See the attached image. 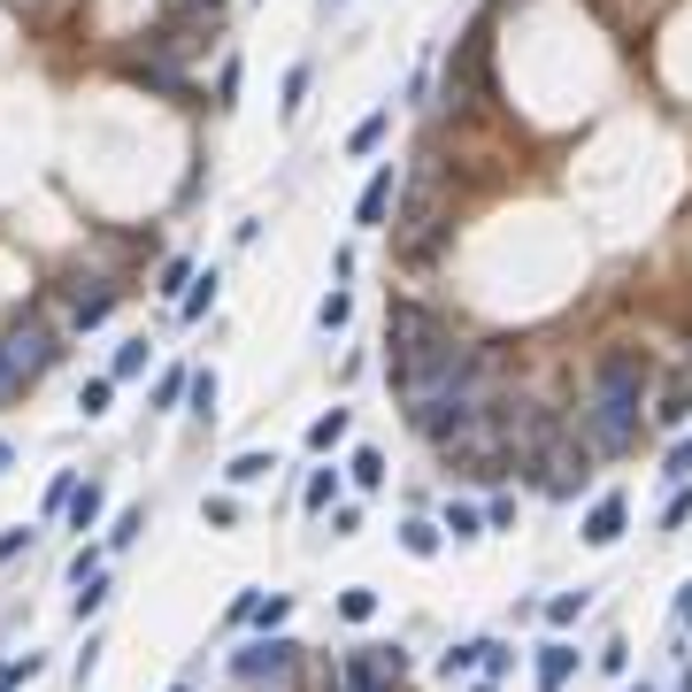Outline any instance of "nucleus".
I'll list each match as a JSON object with an SVG mask.
<instances>
[{
	"instance_id": "bb28decb",
	"label": "nucleus",
	"mask_w": 692,
	"mask_h": 692,
	"mask_svg": "<svg viewBox=\"0 0 692 692\" xmlns=\"http://www.w3.org/2000/svg\"><path fill=\"white\" fill-rule=\"evenodd\" d=\"M185 285H193V270H185V262H162V285H154V293H162V300H178V293H185Z\"/></svg>"
},
{
	"instance_id": "473e14b6",
	"label": "nucleus",
	"mask_w": 692,
	"mask_h": 692,
	"mask_svg": "<svg viewBox=\"0 0 692 692\" xmlns=\"http://www.w3.org/2000/svg\"><path fill=\"white\" fill-rule=\"evenodd\" d=\"M231 101H239V62L216 69V108H231Z\"/></svg>"
},
{
	"instance_id": "9b49d317",
	"label": "nucleus",
	"mask_w": 692,
	"mask_h": 692,
	"mask_svg": "<svg viewBox=\"0 0 692 692\" xmlns=\"http://www.w3.org/2000/svg\"><path fill=\"white\" fill-rule=\"evenodd\" d=\"M569 669H577V646H562V639H554V646H539V692H562V684H569Z\"/></svg>"
},
{
	"instance_id": "393cba45",
	"label": "nucleus",
	"mask_w": 692,
	"mask_h": 692,
	"mask_svg": "<svg viewBox=\"0 0 692 692\" xmlns=\"http://www.w3.org/2000/svg\"><path fill=\"white\" fill-rule=\"evenodd\" d=\"M101 600H108V577H77V616H93Z\"/></svg>"
},
{
	"instance_id": "f704fd0d",
	"label": "nucleus",
	"mask_w": 692,
	"mask_h": 692,
	"mask_svg": "<svg viewBox=\"0 0 692 692\" xmlns=\"http://www.w3.org/2000/svg\"><path fill=\"white\" fill-rule=\"evenodd\" d=\"M662 477H669V485H684V477H692V447H669V470H662Z\"/></svg>"
},
{
	"instance_id": "4468645a",
	"label": "nucleus",
	"mask_w": 692,
	"mask_h": 692,
	"mask_svg": "<svg viewBox=\"0 0 692 692\" xmlns=\"http://www.w3.org/2000/svg\"><path fill=\"white\" fill-rule=\"evenodd\" d=\"M338 439H346V408H331V415H316V423H308V447H316V454H331Z\"/></svg>"
},
{
	"instance_id": "a211bd4d",
	"label": "nucleus",
	"mask_w": 692,
	"mask_h": 692,
	"mask_svg": "<svg viewBox=\"0 0 692 692\" xmlns=\"http://www.w3.org/2000/svg\"><path fill=\"white\" fill-rule=\"evenodd\" d=\"M654 415H662V423H684V415H692V377H677V385L662 393V408H654Z\"/></svg>"
},
{
	"instance_id": "72a5a7b5",
	"label": "nucleus",
	"mask_w": 692,
	"mask_h": 692,
	"mask_svg": "<svg viewBox=\"0 0 692 692\" xmlns=\"http://www.w3.org/2000/svg\"><path fill=\"white\" fill-rule=\"evenodd\" d=\"M300 93H308V62H293V69H285V116L300 108Z\"/></svg>"
},
{
	"instance_id": "423d86ee",
	"label": "nucleus",
	"mask_w": 692,
	"mask_h": 692,
	"mask_svg": "<svg viewBox=\"0 0 692 692\" xmlns=\"http://www.w3.org/2000/svg\"><path fill=\"white\" fill-rule=\"evenodd\" d=\"M293 662H300V646H293V639H254V646H239V654H231V669H239L246 684H270V692L293 677Z\"/></svg>"
},
{
	"instance_id": "2eb2a0df",
	"label": "nucleus",
	"mask_w": 692,
	"mask_h": 692,
	"mask_svg": "<svg viewBox=\"0 0 692 692\" xmlns=\"http://www.w3.org/2000/svg\"><path fill=\"white\" fill-rule=\"evenodd\" d=\"M208 308H216V270H208V278H193V293H178V316H185V323H193V316H208Z\"/></svg>"
},
{
	"instance_id": "39448f33",
	"label": "nucleus",
	"mask_w": 692,
	"mask_h": 692,
	"mask_svg": "<svg viewBox=\"0 0 692 692\" xmlns=\"http://www.w3.org/2000/svg\"><path fill=\"white\" fill-rule=\"evenodd\" d=\"M400 677H408V654L400 646H355V654L331 669L338 692H400Z\"/></svg>"
},
{
	"instance_id": "58836bf2",
	"label": "nucleus",
	"mask_w": 692,
	"mask_h": 692,
	"mask_svg": "<svg viewBox=\"0 0 692 692\" xmlns=\"http://www.w3.org/2000/svg\"><path fill=\"white\" fill-rule=\"evenodd\" d=\"M477 692H492V684H477Z\"/></svg>"
},
{
	"instance_id": "6ab92c4d",
	"label": "nucleus",
	"mask_w": 692,
	"mask_h": 692,
	"mask_svg": "<svg viewBox=\"0 0 692 692\" xmlns=\"http://www.w3.org/2000/svg\"><path fill=\"white\" fill-rule=\"evenodd\" d=\"M338 616H346V624H370V616H377V592H370V585H355V592L338 600Z\"/></svg>"
},
{
	"instance_id": "cd10ccee",
	"label": "nucleus",
	"mask_w": 692,
	"mask_h": 692,
	"mask_svg": "<svg viewBox=\"0 0 692 692\" xmlns=\"http://www.w3.org/2000/svg\"><path fill=\"white\" fill-rule=\"evenodd\" d=\"M577 608H585V592H554L547 600V624H577Z\"/></svg>"
},
{
	"instance_id": "f03ea898",
	"label": "nucleus",
	"mask_w": 692,
	"mask_h": 692,
	"mask_svg": "<svg viewBox=\"0 0 692 692\" xmlns=\"http://www.w3.org/2000/svg\"><path fill=\"white\" fill-rule=\"evenodd\" d=\"M54 362H62V331H54L47 316H24V323L0 331V385H9V393L39 385Z\"/></svg>"
},
{
	"instance_id": "b1692460",
	"label": "nucleus",
	"mask_w": 692,
	"mask_h": 692,
	"mask_svg": "<svg viewBox=\"0 0 692 692\" xmlns=\"http://www.w3.org/2000/svg\"><path fill=\"white\" fill-rule=\"evenodd\" d=\"M331 500H338V470H316V477H308V508H316V515H323V508H331Z\"/></svg>"
},
{
	"instance_id": "2f4dec72",
	"label": "nucleus",
	"mask_w": 692,
	"mask_h": 692,
	"mask_svg": "<svg viewBox=\"0 0 692 692\" xmlns=\"http://www.w3.org/2000/svg\"><path fill=\"white\" fill-rule=\"evenodd\" d=\"M31 669H39V654H24V662H0V692H16Z\"/></svg>"
},
{
	"instance_id": "ea45409f",
	"label": "nucleus",
	"mask_w": 692,
	"mask_h": 692,
	"mask_svg": "<svg viewBox=\"0 0 692 692\" xmlns=\"http://www.w3.org/2000/svg\"><path fill=\"white\" fill-rule=\"evenodd\" d=\"M323 692H338V684H323Z\"/></svg>"
},
{
	"instance_id": "a878e982",
	"label": "nucleus",
	"mask_w": 692,
	"mask_h": 692,
	"mask_svg": "<svg viewBox=\"0 0 692 692\" xmlns=\"http://www.w3.org/2000/svg\"><path fill=\"white\" fill-rule=\"evenodd\" d=\"M185 393H193V408L208 415V408H216V370H193V377H185Z\"/></svg>"
},
{
	"instance_id": "79ce46f5",
	"label": "nucleus",
	"mask_w": 692,
	"mask_h": 692,
	"mask_svg": "<svg viewBox=\"0 0 692 692\" xmlns=\"http://www.w3.org/2000/svg\"><path fill=\"white\" fill-rule=\"evenodd\" d=\"M178 692H185V684H178Z\"/></svg>"
},
{
	"instance_id": "1a4fd4ad",
	"label": "nucleus",
	"mask_w": 692,
	"mask_h": 692,
	"mask_svg": "<svg viewBox=\"0 0 692 692\" xmlns=\"http://www.w3.org/2000/svg\"><path fill=\"white\" fill-rule=\"evenodd\" d=\"M393 201H400V178H393V162L377 169V178L362 185V208H355V223H370V231H385V216H393Z\"/></svg>"
},
{
	"instance_id": "e433bc0d",
	"label": "nucleus",
	"mask_w": 692,
	"mask_h": 692,
	"mask_svg": "<svg viewBox=\"0 0 692 692\" xmlns=\"http://www.w3.org/2000/svg\"><path fill=\"white\" fill-rule=\"evenodd\" d=\"M9 462H16V454H9V447H0V477H9Z\"/></svg>"
},
{
	"instance_id": "6e6552de",
	"label": "nucleus",
	"mask_w": 692,
	"mask_h": 692,
	"mask_svg": "<svg viewBox=\"0 0 692 692\" xmlns=\"http://www.w3.org/2000/svg\"><path fill=\"white\" fill-rule=\"evenodd\" d=\"M439 223H447V216H439V201H431V185H415V201H408V216H400V246L423 254L431 239H439Z\"/></svg>"
},
{
	"instance_id": "412c9836",
	"label": "nucleus",
	"mask_w": 692,
	"mask_h": 692,
	"mask_svg": "<svg viewBox=\"0 0 692 692\" xmlns=\"http://www.w3.org/2000/svg\"><path fill=\"white\" fill-rule=\"evenodd\" d=\"M108 400H116V377H93V385L77 393V408H85V415H108Z\"/></svg>"
},
{
	"instance_id": "a19ab883",
	"label": "nucleus",
	"mask_w": 692,
	"mask_h": 692,
	"mask_svg": "<svg viewBox=\"0 0 692 692\" xmlns=\"http://www.w3.org/2000/svg\"><path fill=\"white\" fill-rule=\"evenodd\" d=\"M323 9H331V0H323Z\"/></svg>"
},
{
	"instance_id": "0eeeda50",
	"label": "nucleus",
	"mask_w": 692,
	"mask_h": 692,
	"mask_svg": "<svg viewBox=\"0 0 692 692\" xmlns=\"http://www.w3.org/2000/svg\"><path fill=\"white\" fill-rule=\"evenodd\" d=\"M108 308H116V285H108V278H69V293H62V323H69V331L108 323Z\"/></svg>"
},
{
	"instance_id": "f257e3e1",
	"label": "nucleus",
	"mask_w": 692,
	"mask_h": 692,
	"mask_svg": "<svg viewBox=\"0 0 692 692\" xmlns=\"http://www.w3.org/2000/svg\"><path fill=\"white\" fill-rule=\"evenodd\" d=\"M385 346H393V385L400 393H431V385H454L470 362H477V346H462L447 331V316H431L415 300H400L385 316Z\"/></svg>"
},
{
	"instance_id": "20e7f679",
	"label": "nucleus",
	"mask_w": 692,
	"mask_h": 692,
	"mask_svg": "<svg viewBox=\"0 0 692 692\" xmlns=\"http://www.w3.org/2000/svg\"><path fill=\"white\" fill-rule=\"evenodd\" d=\"M646 385H654V362L639 346H608V355L592 362V393L616 400V408H646Z\"/></svg>"
},
{
	"instance_id": "dca6fc26",
	"label": "nucleus",
	"mask_w": 692,
	"mask_h": 692,
	"mask_svg": "<svg viewBox=\"0 0 692 692\" xmlns=\"http://www.w3.org/2000/svg\"><path fill=\"white\" fill-rule=\"evenodd\" d=\"M146 355H154L146 338H124V346H116V370H108V377H116V385H124V377H139V370H146Z\"/></svg>"
},
{
	"instance_id": "7c9ffc66",
	"label": "nucleus",
	"mask_w": 692,
	"mask_h": 692,
	"mask_svg": "<svg viewBox=\"0 0 692 692\" xmlns=\"http://www.w3.org/2000/svg\"><path fill=\"white\" fill-rule=\"evenodd\" d=\"M193 9H208V16H223L231 0H162V16H193Z\"/></svg>"
},
{
	"instance_id": "f8f14e48",
	"label": "nucleus",
	"mask_w": 692,
	"mask_h": 692,
	"mask_svg": "<svg viewBox=\"0 0 692 692\" xmlns=\"http://www.w3.org/2000/svg\"><path fill=\"white\" fill-rule=\"evenodd\" d=\"M62 515H69V531H93V524H101V485H77Z\"/></svg>"
},
{
	"instance_id": "4c0bfd02",
	"label": "nucleus",
	"mask_w": 692,
	"mask_h": 692,
	"mask_svg": "<svg viewBox=\"0 0 692 692\" xmlns=\"http://www.w3.org/2000/svg\"><path fill=\"white\" fill-rule=\"evenodd\" d=\"M684 692H692V669H684Z\"/></svg>"
},
{
	"instance_id": "7ed1b4c3",
	"label": "nucleus",
	"mask_w": 692,
	"mask_h": 692,
	"mask_svg": "<svg viewBox=\"0 0 692 692\" xmlns=\"http://www.w3.org/2000/svg\"><path fill=\"white\" fill-rule=\"evenodd\" d=\"M515 470H524L547 500H569V492L592 477V454H585V439H577V431H562V423H554V431H547V447H531Z\"/></svg>"
},
{
	"instance_id": "c9c22d12",
	"label": "nucleus",
	"mask_w": 692,
	"mask_h": 692,
	"mask_svg": "<svg viewBox=\"0 0 692 692\" xmlns=\"http://www.w3.org/2000/svg\"><path fill=\"white\" fill-rule=\"evenodd\" d=\"M677 616H684V624H692V585H684V600H677Z\"/></svg>"
},
{
	"instance_id": "9d476101",
	"label": "nucleus",
	"mask_w": 692,
	"mask_h": 692,
	"mask_svg": "<svg viewBox=\"0 0 692 692\" xmlns=\"http://www.w3.org/2000/svg\"><path fill=\"white\" fill-rule=\"evenodd\" d=\"M624 524H631V508L608 492V500H592V515H585V539H592V547H616V539H624Z\"/></svg>"
},
{
	"instance_id": "ddd939ff",
	"label": "nucleus",
	"mask_w": 692,
	"mask_h": 692,
	"mask_svg": "<svg viewBox=\"0 0 692 692\" xmlns=\"http://www.w3.org/2000/svg\"><path fill=\"white\" fill-rule=\"evenodd\" d=\"M385 131H393V108L362 116V124H355V139H346V146H355V154H377V146H385Z\"/></svg>"
},
{
	"instance_id": "c85d7f7f",
	"label": "nucleus",
	"mask_w": 692,
	"mask_h": 692,
	"mask_svg": "<svg viewBox=\"0 0 692 692\" xmlns=\"http://www.w3.org/2000/svg\"><path fill=\"white\" fill-rule=\"evenodd\" d=\"M447 531H454V539H477L485 524H477V508H462V500H454V508H447Z\"/></svg>"
},
{
	"instance_id": "c756f323",
	"label": "nucleus",
	"mask_w": 692,
	"mask_h": 692,
	"mask_svg": "<svg viewBox=\"0 0 692 692\" xmlns=\"http://www.w3.org/2000/svg\"><path fill=\"white\" fill-rule=\"evenodd\" d=\"M477 669L500 677V669H508V646H500V639H477Z\"/></svg>"
},
{
	"instance_id": "4be33fe9",
	"label": "nucleus",
	"mask_w": 692,
	"mask_h": 692,
	"mask_svg": "<svg viewBox=\"0 0 692 692\" xmlns=\"http://www.w3.org/2000/svg\"><path fill=\"white\" fill-rule=\"evenodd\" d=\"M270 470H278L270 454H239V462H231V485H262Z\"/></svg>"
},
{
	"instance_id": "f3484780",
	"label": "nucleus",
	"mask_w": 692,
	"mask_h": 692,
	"mask_svg": "<svg viewBox=\"0 0 692 692\" xmlns=\"http://www.w3.org/2000/svg\"><path fill=\"white\" fill-rule=\"evenodd\" d=\"M400 547H408L415 562H431V554H439V524H400Z\"/></svg>"
},
{
	"instance_id": "aec40b11",
	"label": "nucleus",
	"mask_w": 692,
	"mask_h": 692,
	"mask_svg": "<svg viewBox=\"0 0 692 692\" xmlns=\"http://www.w3.org/2000/svg\"><path fill=\"white\" fill-rule=\"evenodd\" d=\"M346 470H355V485H385V454H377V447H355V462H346Z\"/></svg>"
},
{
	"instance_id": "5701e85b",
	"label": "nucleus",
	"mask_w": 692,
	"mask_h": 692,
	"mask_svg": "<svg viewBox=\"0 0 692 692\" xmlns=\"http://www.w3.org/2000/svg\"><path fill=\"white\" fill-rule=\"evenodd\" d=\"M346 316H355V300H346V293H323L316 323H323V331H346Z\"/></svg>"
},
{
	"instance_id": "37998d69",
	"label": "nucleus",
	"mask_w": 692,
	"mask_h": 692,
	"mask_svg": "<svg viewBox=\"0 0 692 692\" xmlns=\"http://www.w3.org/2000/svg\"><path fill=\"white\" fill-rule=\"evenodd\" d=\"M639 692H646V684H639Z\"/></svg>"
}]
</instances>
